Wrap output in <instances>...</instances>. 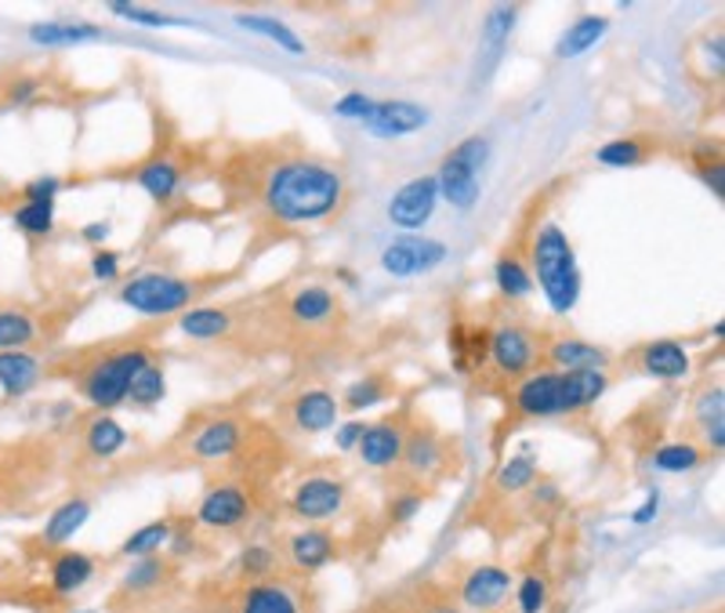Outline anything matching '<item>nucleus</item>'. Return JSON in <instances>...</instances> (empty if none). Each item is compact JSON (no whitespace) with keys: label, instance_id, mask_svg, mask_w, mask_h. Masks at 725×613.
Instances as JSON below:
<instances>
[{"label":"nucleus","instance_id":"nucleus-27","mask_svg":"<svg viewBox=\"0 0 725 613\" xmlns=\"http://www.w3.org/2000/svg\"><path fill=\"white\" fill-rule=\"evenodd\" d=\"M87 519H91V501H84V498L62 501L55 512L48 516V523H44V544L62 548L65 541H73L76 533L84 530Z\"/></svg>","mask_w":725,"mask_h":613},{"label":"nucleus","instance_id":"nucleus-30","mask_svg":"<svg viewBox=\"0 0 725 613\" xmlns=\"http://www.w3.org/2000/svg\"><path fill=\"white\" fill-rule=\"evenodd\" d=\"M178 328L196 342H215V337H226L232 331V316L229 309L218 305H189V312H182Z\"/></svg>","mask_w":725,"mask_h":613},{"label":"nucleus","instance_id":"nucleus-52","mask_svg":"<svg viewBox=\"0 0 725 613\" xmlns=\"http://www.w3.org/2000/svg\"><path fill=\"white\" fill-rule=\"evenodd\" d=\"M722 48H725V44H722V33L707 37L704 48H701V51H704V62H707V66H704V76H707V81H722V66H725Z\"/></svg>","mask_w":725,"mask_h":613},{"label":"nucleus","instance_id":"nucleus-19","mask_svg":"<svg viewBox=\"0 0 725 613\" xmlns=\"http://www.w3.org/2000/svg\"><path fill=\"white\" fill-rule=\"evenodd\" d=\"M610 374L605 371H562V414H580L605 396Z\"/></svg>","mask_w":725,"mask_h":613},{"label":"nucleus","instance_id":"nucleus-42","mask_svg":"<svg viewBox=\"0 0 725 613\" xmlns=\"http://www.w3.org/2000/svg\"><path fill=\"white\" fill-rule=\"evenodd\" d=\"M516 19H519V8H511V4H497V8L486 11V19H483V44L490 48V51L505 48L511 30H516Z\"/></svg>","mask_w":725,"mask_h":613},{"label":"nucleus","instance_id":"nucleus-41","mask_svg":"<svg viewBox=\"0 0 725 613\" xmlns=\"http://www.w3.org/2000/svg\"><path fill=\"white\" fill-rule=\"evenodd\" d=\"M534 479H537V458H534V454H516V458H508L505 465L497 468V487L505 493L530 490Z\"/></svg>","mask_w":725,"mask_h":613},{"label":"nucleus","instance_id":"nucleus-1","mask_svg":"<svg viewBox=\"0 0 725 613\" xmlns=\"http://www.w3.org/2000/svg\"><path fill=\"white\" fill-rule=\"evenodd\" d=\"M261 204L272 221L280 226H312L341 211L345 204V178L334 164L309 160V156H290L269 167Z\"/></svg>","mask_w":725,"mask_h":613},{"label":"nucleus","instance_id":"nucleus-18","mask_svg":"<svg viewBox=\"0 0 725 613\" xmlns=\"http://www.w3.org/2000/svg\"><path fill=\"white\" fill-rule=\"evenodd\" d=\"M30 41L41 48H73V44H91L102 41V25L81 22V19H51V22H33Z\"/></svg>","mask_w":725,"mask_h":613},{"label":"nucleus","instance_id":"nucleus-12","mask_svg":"<svg viewBox=\"0 0 725 613\" xmlns=\"http://www.w3.org/2000/svg\"><path fill=\"white\" fill-rule=\"evenodd\" d=\"M432 178H435V186H439V200H446L450 207H457V211H472V207H476L479 197H483L479 172L460 160L454 149L443 156Z\"/></svg>","mask_w":725,"mask_h":613},{"label":"nucleus","instance_id":"nucleus-24","mask_svg":"<svg viewBox=\"0 0 725 613\" xmlns=\"http://www.w3.org/2000/svg\"><path fill=\"white\" fill-rule=\"evenodd\" d=\"M290 320L298 323V328H323L327 320H334L338 312V298L327 291V287L312 283V287H301V291L290 298Z\"/></svg>","mask_w":725,"mask_h":613},{"label":"nucleus","instance_id":"nucleus-38","mask_svg":"<svg viewBox=\"0 0 725 613\" xmlns=\"http://www.w3.org/2000/svg\"><path fill=\"white\" fill-rule=\"evenodd\" d=\"M167 396V377H164V367L156 360H149L145 367L135 374V382L127 388V403H135V407H156V403H164Z\"/></svg>","mask_w":725,"mask_h":613},{"label":"nucleus","instance_id":"nucleus-13","mask_svg":"<svg viewBox=\"0 0 725 613\" xmlns=\"http://www.w3.org/2000/svg\"><path fill=\"white\" fill-rule=\"evenodd\" d=\"M428 121H432V113L425 106H417V102L385 98V102H374V110L363 121V127L377 138H403V135L421 132Z\"/></svg>","mask_w":725,"mask_h":613},{"label":"nucleus","instance_id":"nucleus-16","mask_svg":"<svg viewBox=\"0 0 725 613\" xmlns=\"http://www.w3.org/2000/svg\"><path fill=\"white\" fill-rule=\"evenodd\" d=\"M639 367L642 374L656 377V382H679V377L690 374V352L675 337H661V342H650L639 352Z\"/></svg>","mask_w":725,"mask_h":613},{"label":"nucleus","instance_id":"nucleus-43","mask_svg":"<svg viewBox=\"0 0 725 613\" xmlns=\"http://www.w3.org/2000/svg\"><path fill=\"white\" fill-rule=\"evenodd\" d=\"M164 578H167V563H164L160 555H149V559H138V563L131 567V573L124 578V589L127 592H149Z\"/></svg>","mask_w":725,"mask_h":613},{"label":"nucleus","instance_id":"nucleus-46","mask_svg":"<svg viewBox=\"0 0 725 613\" xmlns=\"http://www.w3.org/2000/svg\"><path fill=\"white\" fill-rule=\"evenodd\" d=\"M385 396H389V393H385V382H381V377H363V382L349 385V393H345V407H349L352 414H360V411L377 407V403L385 399Z\"/></svg>","mask_w":725,"mask_h":613},{"label":"nucleus","instance_id":"nucleus-62","mask_svg":"<svg viewBox=\"0 0 725 613\" xmlns=\"http://www.w3.org/2000/svg\"><path fill=\"white\" fill-rule=\"evenodd\" d=\"M338 277L345 280V283H355V272L352 269H338Z\"/></svg>","mask_w":725,"mask_h":613},{"label":"nucleus","instance_id":"nucleus-48","mask_svg":"<svg viewBox=\"0 0 725 613\" xmlns=\"http://www.w3.org/2000/svg\"><path fill=\"white\" fill-rule=\"evenodd\" d=\"M240 567H244V573H250V578H266V573H272V567H276V552L269 544H247L244 555H240Z\"/></svg>","mask_w":725,"mask_h":613},{"label":"nucleus","instance_id":"nucleus-11","mask_svg":"<svg viewBox=\"0 0 725 613\" xmlns=\"http://www.w3.org/2000/svg\"><path fill=\"white\" fill-rule=\"evenodd\" d=\"M511 589H516V578L497 567V563H486V567H476L460 584V603L468 610H479V613H494L508 603Z\"/></svg>","mask_w":725,"mask_h":613},{"label":"nucleus","instance_id":"nucleus-51","mask_svg":"<svg viewBox=\"0 0 725 613\" xmlns=\"http://www.w3.org/2000/svg\"><path fill=\"white\" fill-rule=\"evenodd\" d=\"M37 95H41V81H37V76H15L4 91V98L11 106H30Z\"/></svg>","mask_w":725,"mask_h":613},{"label":"nucleus","instance_id":"nucleus-54","mask_svg":"<svg viewBox=\"0 0 725 613\" xmlns=\"http://www.w3.org/2000/svg\"><path fill=\"white\" fill-rule=\"evenodd\" d=\"M366 433V425L363 422H341L334 428V443H338V450H355L360 447V439Z\"/></svg>","mask_w":725,"mask_h":613},{"label":"nucleus","instance_id":"nucleus-50","mask_svg":"<svg viewBox=\"0 0 725 613\" xmlns=\"http://www.w3.org/2000/svg\"><path fill=\"white\" fill-rule=\"evenodd\" d=\"M91 277L102 280V283H116L121 280V254L99 247V251L91 254Z\"/></svg>","mask_w":725,"mask_h":613},{"label":"nucleus","instance_id":"nucleus-60","mask_svg":"<svg viewBox=\"0 0 725 613\" xmlns=\"http://www.w3.org/2000/svg\"><path fill=\"white\" fill-rule=\"evenodd\" d=\"M701 175L711 186V193H715V197L722 200V193H725V186H722V160H704L701 164Z\"/></svg>","mask_w":725,"mask_h":613},{"label":"nucleus","instance_id":"nucleus-49","mask_svg":"<svg viewBox=\"0 0 725 613\" xmlns=\"http://www.w3.org/2000/svg\"><path fill=\"white\" fill-rule=\"evenodd\" d=\"M59 189H62V181H59L55 175H41V178H33V181H25V186H22V200H33V204H55Z\"/></svg>","mask_w":725,"mask_h":613},{"label":"nucleus","instance_id":"nucleus-64","mask_svg":"<svg viewBox=\"0 0 725 613\" xmlns=\"http://www.w3.org/2000/svg\"><path fill=\"white\" fill-rule=\"evenodd\" d=\"M73 613H95V610H73Z\"/></svg>","mask_w":725,"mask_h":613},{"label":"nucleus","instance_id":"nucleus-6","mask_svg":"<svg viewBox=\"0 0 725 613\" xmlns=\"http://www.w3.org/2000/svg\"><path fill=\"white\" fill-rule=\"evenodd\" d=\"M435 207H439V186H435L432 175H421V178H411L406 186H400L392 193L389 221L395 229H403V232H411V237H414L417 229H425L432 221Z\"/></svg>","mask_w":725,"mask_h":613},{"label":"nucleus","instance_id":"nucleus-5","mask_svg":"<svg viewBox=\"0 0 725 613\" xmlns=\"http://www.w3.org/2000/svg\"><path fill=\"white\" fill-rule=\"evenodd\" d=\"M486 360L505 374V377H526L540 360V345L534 331L519 328V323H505V328L490 331V342H486Z\"/></svg>","mask_w":725,"mask_h":613},{"label":"nucleus","instance_id":"nucleus-39","mask_svg":"<svg viewBox=\"0 0 725 613\" xmlns=\"http://www.w3.org/2000/svg\"><path fill=\"white\" fill-rule=\"evenodd\" d=\"M11 226L25 237H37L44 240L55 232V204H33V200H22L15 211H11Z\"/></svg>","mask_w":725,"mask_h":613},{"label":"nucleus","instance_id":"nucleus-33","mask_svg":"<svg viewBox=\"0 0 725 613\" xmlns=\"http://www.w3.org/2000/svg\"><path fill=\"white\" fill-rule=\"evenodd\" d=\"M494 283H497V291L508 298V302H522V298L534 294L530 266H526L522 258H516V254H500V258H497Z\"/></svg>","mask_w":725,"mask_h":613},{"label":"nucleus","instance_id":"nucleus-47","mask_svg":"<svg viewBox=\"0 0 725 613\" xmlns=\"http://www.w3.org/2000/svg\"><path fill=\"white\" fill-rule=\"evenodd\" d=\"M374 102H377V98L363 95V91H349V95H341V98L334 102V116H341V121H355V124H363L366 116H371Z\"/></svg>","mask_w":725,"mask_h":613},{"label":"nucleus","instance_id":"nucleus-36","mask_svg":"<svg viewBox=\"0 0 725 613\" xmlns=\"http://www.w3.org/2000/svg\"><path fill=\"white\" fill-rule=\"evenodd\" d=\"M37 342V320L25 309H0V352H25Z\"/></svg>","mask_w":725,"mask_h":613},{"label":"nucleus","instance_id":"nucleus-53","mask_svg":"<svg viewBox=\"0 0 725 613\" xmlns=\"http://www.w3.org/2000/svg\"><path fill=\"white\" fill-rule=\"evenodd\" d=\"M696 417H701V425H704V422H718V417H725L722 388H711V393H704L701 399H696Z\"/></svg>","mask_w":725,"mask_h":613},{"label":"nucleus","instance_id":"nucleus-15","mask_svg":"<svg viewBox=\"0 0 725 613\" xmlns=\"http://www.w3.org/2000/svg\"><path fill=\"white\" fill-rule=\"evenodd\" d=\"M403 443H406V428L400 422H377V425H366L355 454H360V461L366 468L385 472V468H395L403 461Z\"/></svg>","mask_w":725,"mask_h":613},{"label":"nucleus","instance_id":"nucleus-34","mask_svg":"<svg viewBox=\"0 0 725 613\" xmlns=\"http://www.w3.org/2000/svg\"><path fill=\"white\" fill-rule=\"evenodd\" d=\"M486 342H490V331H472L465 323H457L450 331V349H454V367L457 374H472L476 367L486 363Z\"/></svg>","mask_w":725,"mask_h":613},{"label":"nucleus","instance_id":"nucleus-10","mask_svg":"<svg viewBox=\"0 0 725 613\" xmlns=\"http://www.w3.org/2000/svg\"><path fill=\"white\" fill-rule=\"evenodd\" d=\"M511 403L522 417H562V371H530L519 377Z\"/></svg>","mask_w":725,"mask_h":613},{"label":"nucleus","instance_id":"nucleus-63","mask_svg":"<svg viewBox=\"0 0 725 613\" xmlns=\"http://www.w3.org/2000/svg\"><path fill=\"white\" fill-rule=\"evenodd\" d=\"M435 613H457V610H446V606H443V610H435Z\"/></svg>","mask_w":725,"mask_h":613},{"label":"nucleus","instance_id":"nucleus-56","mask_svg":"<svg viewBox=\"0 0 725 613\" xmlns=\"http://www.w3.org/2000/svg\"><path fill=\"white\" fill-rule=\"evenodd\" d=\"M656 512H661V490L653 487L650 493H645V501L635 508V512H631V523H635V527H650L653 519H656Z\"/></svg>","mask_w":725,"mask_h":613},{"label":"nucleus","instance_id":"nucleus-25","mask_svg":"<svg viewBox=\"0 0 725 613\" xmlns=\"http://www.w3.org/2000/svg\"><path fill=\"white\" fill-rule=\"evenodd\" d=\"M41 382V360L33 352H0V393L8 399L25 396Z\"/></svg>","mask_w":725,"mask_h":613},{"label":"nucleus","instance_id":"nucleus-21","mask_svg":"<svg viewBox=\"0 0 725 613\" xmlns=\"http://www.w3.org/2000/svg\"><path fill=\"white\" fill-rule=\"evenodd\" d=\"M406 465V472L411 476H435L439 468L446 465V447H443V439L428 433V428H414L411 436H406L403 443V461Z\"/></svg>","mask_w":725,"mask_h":613},{"label":"nucleus","instance_id":"nucleus-23","mask_svg":"<svg viewBox=\"0 0 725 613\" xmlns=\"http://www.w3.org/2000/svg\"><path fill=\"white\" fill-rule=\"evenodd\" d=\"M91 578H95V559L87 552L62 548V552L51 559V589L59 595H76Z\"/></svg>","mask_w":725,"mask_h":613},{"label":"nucleus","instance_id":"nucleus-57","mask_svg":"<svg viewBox=\"0 0 725 613\" xmlns=\"http://www.w3.org/2000/svg\"><path fill=\"white\" fill-rule=\"evenodd\" d=\"M110 232H113V226H110V221H105V218H102V221H87V226L81 229V240L91 243V247H95V251H99V247H102L105 240H110Z\"/></svg>","mask_w":725,"mask_h":613},{"label":"nucleus","instance_id":"nucleus-20","mask_svg":"<svg viewBox=\"0 0 725 613\" xmlns=\"http://www.w3.org/2000/svg\"><path fill=\"white\" fill-rule=\"evenodd\" d=\"M244 439V425L236 417H215L207 422L200 433L193 436V454L204 461H218V458H229V454L240 447Z\"/></svg>","mask_w":725,"mask_h":613},{"label":"nucleus","instance_id":"nucleus-17","mask_svg":"<svg viewBox=\"0 0 725 613\" xmlns=\"http://www.w3.org/2000/svg\"><path fill=\"white\" fill-rule=\"evenodd\" d=\"M290 417H294L301 433H327V428H338L341 403L327 388H305V393H298Z\"/></svg>","mask_w":725,"mask_h":613},{"label":"nucleus","instance_id":"nucleus-28","mask_svg":"<svg viewBox=\"0 0 725 613\" xmlns=\"http://www.w3.org/2000/svg\"><path fill=\"white\" fill-rule=\"evenodd\" d=\"M236 25H240L244 33H255V37H261V41L276 44L280 51H287V55H305V41H301V37L290 30L287 22H280V19L244 11V15H236Z\"/></svg>","mask_w":725,"mask_h":613},{"label":"nucleus","instance_id":"nucleus-7","mask_svg":"<svg viewBox=\"0 0 725 613\" xmlns=\"http://www.w3.org/2000/svg\"><path fill=\"white\" fill-rule=\"evenodd\" d=\"M446 254H450V247L443 240L400 237L381 251V269H385L389 277H421V272L439 269L446 262Z\"/></svg>","mask_w":725,"mask_h":613},{"label":"nucleus","instance_id":"nucleus-26","mask_svg":"<svg viewBox=\"0 0 725 613\" xmlns=\"http://www.w3.org/2000/svg\"><path fill=\"white\" fill-rule=\"evenodd\" d=\"M605 33H610V19L605 15H580L577 22H570L562 30V37L556 41V55L559 59H580L584 51L595 48Z\"/></svg>","mask_w":725,"mask_h":613},{"label":"nucleus","instance_id":"nucleus-59","mask_svg":"<svg viewBox=\"0 0 725 613\" xmlns=\"http://www.w3.org/2000/svg\"><path fill=\"white\" fill-rule=\"evenodd\" d=\"M196 548V538H193V530H170V541H167V552L170 555H189Z\"/></svg>","mask_w":725,"mask_h":613},{"label":"nucleus","instance_id":"nucleus-22","mask_svg":"<svg viewBox=\"0 0 725 613\" xmlns=\"http://www.w3.org/2000/svg\"><path fill=\"white\" fill-rule=\"evenodd\" d=\"M135 181L149 193V200L170 204L182 189V167L170 156H149V160L135 167Z\"/></svg>","mask_w":725,"mask_h":613},{"label":"nucleus","instance_id":"nucleus-29","mask_svg":"<svg viewBox=\"0 0 725 613\" xmlns=\"http://www.w3.org/2000/svg\"><path fill=\"white\" fill-rule=\"evenodd\" d=\"M287 548H290V559H294V567L305 570V573L323 570L334 559V538L327 530H301V533L290 538Z\"/></svg>","mask_w":725,"mask_h":613},{"label":"nucleus","instance_id":"nucleus-3","mask_svg":"<svg viewBox=\"0 0 725 613\" xmlns=\"http://www.w3.org/2000/svg\"><path fill=\"white\" fill-rule=\"evenodd\" d=\"M200 294V283L186 280V277H175V272H138L121 283V302L138 312V316H149V320H164V316H175V312L189 309L193 298Z\"/></svg>","mask_w":725,"mask_h":613},{"label":"nucleus","instance_id":"nucleus-9","mask_svg":"<svg viewBox=\"0 0 725 613\" xmlns=\"http://www.w3.org/2000/svg\"><path fill=\"white\" fill-rule=\"evenodd\" d=\"M250 519V498L236 482H218L210 487L200 505H196V523L207 530H236Z\"/></svg>","mask_w":725,"mask_h":613},{"label":"nucleus","instance_id":"nucleus-40","mask_svg":"<svg viewBox=\"0 0 725 613\" xmlns=\"http://www.w3.org/2000/svg\"><path fill=\"white\" fill-rule=\"evenodd\" d=\"M650 142L642 138H610L605 146L595 149V160L602 167H639L650 160Z\"/></svg>","mask_w":725,"mask_h":613},{"label":"nucleus","instance_id":"nucleus-37","mask_svg":"<svg viewBox=\"0 0 725 613\" xmlns=\"http://www.w3.org/2000/svg\"><path fill=\"white\" fill-rule=\"evenodd\" d=\"M170 530H175V523L170 519H156V523H145L138 527L131 538L121 544V555L127 559H149V555H160L167 541H170Z\"/></svg>","mask_w":725,"mask_h":613},{"label":"nucleus","instance_id":"nucleus-32","mask_svg":"<svg viewBox=\"0 0 725 613\" xmlns=\"http://www.w3.org/2000/svg\"><path fill=\"white\" fill-rule=\"evenodd\" d=\"M84 447L91 458H116V454L127 447V428L110 414L91 417L87 433H84Z\"/></svg>","mask_w":725,"mask_h":613},{"label":"nucleus","instance_id":"nucleus-58","mask_svg":"<svg viewBox=\"0 0 725 613\" xmlns=\"http://www.w3.org/2000/svg\"><path fill=\"white\" fill-rule=\"evenodd\" d=\"M701 433H704V443H707V447L715 450V454L725 450V417H718V422H704Z\"/></svg>","mask_w":725,"mask_h":613},{"label":"nucleus","instance_id":"nucleus-31","mask_svg":"<svg viewBox=\"0 0 725 613\" xmlns=\"http://www.w3.org/2000/svg\"><path fill=\"white\" fill-rule=\"evenodd\" d=\"M240 613H301V610H298V595L287 584L258 581L244 592Z\"/></svg>","mask_w":725,"mask_h":613},{"label":"nucleus","instance_id":"nucleus-61","mask_svg":"<svg viewBox=\"0 0 725 613\" xmlns=\"http://www.w3.org/2000/svg\"><path fill=\"white\" fill-rule=\"evenodd\" d=\"M537 498H540V501H556V498H559V490H556V487H551V482H540V490H537Z\"/></svg>","mask_w":725,"mask_h":613},{"label":"nucleus","instance_id":"nucleus-2","mask_svg":"<svg viewBox=\"0 0 725 613\" xmlns=\"http://www.w3.org/2000/svg\"><path fill=\"white\" fill-rule=\"evenodd\" d=\"M530 277L556 316H566V312L577 309L584 277H580L573 240L566 237V229L556 226V221H545L530 243Z\"/></svg>","mask_w":725,"mask_h":613},{"label":"nucleus","instance_id":"nucleus-4","mask_svg":"<svg viewBox=\"0 0 725 613\" xmlns=\"http://www.w3.org/2000/svg\"><path fill=\"white\" fill-rule=\"evenodd\" d=\"M153 356L138 345L131 349H116L110 356H102L99 363H91L87 374H84V399L91 403L95 411H113L127 403V388L135 382V374L149 363Z\"/></svg>","mask_w":725,"mask_h":613},{"label":"nucleus","instance_id":"nucleus-55","mask_svg":"<svg viewBox=\"0 0 725 613\" xmlns=\"http://www.w3.org/2000/svg\"><path fill=\"white\" fill-rule=\"evenodd\" d=\"M421 505H425L421 493H403V498L392 501V519H395V523H411V519L421 512Z\"/></svg>","mask_w":725,"mask_h":613},{"label":"nucleus","instance_id":"nucleus-8","mask_svg":"<svg viewBox=\"0 0 725 613\" xmlns=\"http://www.w3.org/2000/svg\"><path fill=\"white\" fill-rule=\"evenodd\" d=\"M345 482L334 479V476H309L301 479L294 493H290V508H294V516L309 519V523H327V519L341 516V508H345Z\"/></svg>","mask_w":725,"mask_h":613},{"label":"nucleus","instance_id":"nucleus-14","mask_svg":"<svg viewBox=\"0 0 725 613\" xmlns=\"http://www.w3.org/2000/svg\"><path fill=\"white\" fill-rule=\"evenodd\" d=\"M540 360H545L551 371H605L610 367V352L573 334L551 337L548 349L540 352Z\"/></svg>","mask_w":725,"mask_h":613},{"label":"nucleus","instance_id":"nucleus-44","mask_svg":"<svg viewBox=\"0 0 725 613\" xmlns=\"http://www.w3.org/2000/svg\"><path fill=\"white\" fill-rule=\"evenodd\" d=\"M511 592H516L519 613H545L548 610V581L540 578V573H526Z\"/></svg>","mask_w":725,"mask_h":613},{"label":"nucleus","instance_id":"nucleus-45","mask_svg":"<svg viewBox=\"0 0 725 613\" xmlns=\"http://www.w3.org/2000/svg\"><path fill=\"white\" fill-rule=\"evenodd\" d=\"M110 11L116 19H127L135 25H145V30H167V25H186V19H175V15H164V11H153V8H142V4H110Z\"/></svg>","mask_w":725,"mask_h":613},{"label":"nucleus","instance_id":"nucleus-35","mask_svg":"<svg viewBox=\"0 0 725 613\" xmlns=\"http://www.w3.org/2000/svg\"><path fill=\"white\" fill-rule=\"evenodd\" d=\"M704 465V447H696L690 439H679V443H664V447L653 450V468L656 472H667V476H682V472H693V468Z\"/></svg>","mask_w":725,"mask_h":613}]
</instances>
